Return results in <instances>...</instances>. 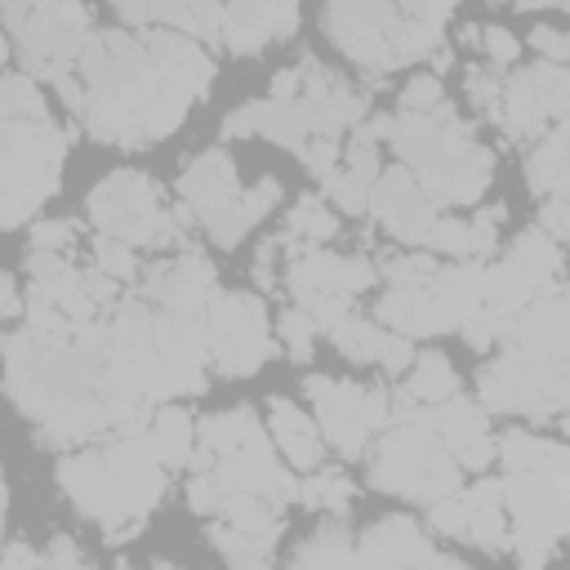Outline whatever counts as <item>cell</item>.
Here are the masks:
<instances>
[{
  "instance_id": "obj_57",
  "label": "cell",
  "mask_w": 570,
  "mask_h": 570,
  "mask_svg": "<svg viewBox=\"0 0 570 570\" xmlns=\"http://www.w3.org/2000/svg\"><path fill=\"white\" fill-rule=\"evenodd\" d=\"M36 561H40V552L27 548V543H9V548L0 552V566H36Z\"/></svg>"
},
{
  "instance_id": "obj_52",
  "label": "cell",
  "mask_w": 570,
  "mask_h": 570,
  "mask_svg": "<svg viewBox=\"0 0 570 570\" xmlns=\"http://www.w3.org/2000/svg\"><path fill=\"white\" fill-rule=\"evenodd\" d=\"M539 227H543L552 240H566V236H570V205H566V196H543Z\"/></svg>"
},
{
  "instance_id": "obj_28",
  "label": "cell",
  "mask_w": 570,
  "mask_h": 570,
  "mask_svg": "<svg viewBox=\"0 0 570 570\" xmlns=\"http://www.w3.org/2000/svg\"><path fill=\"white\" fill-rule=\"evenodd\" d=\"M490 174H494V151L481 147V142L463 147V151L454 156V165L445 169V178H441L432 205H436V209H441V205H476V200L485 196V187H490Z\"/></svg>"
},
{
  "instance_id": "obj_49",
  "label": "cell",
  "mask_w": 570,
  "mask_h": 570,
  "mask_svg": "<svg viewBox=\"0 0 570 570\" xmlns=\"http://www.w3.org/2000/svg\"><path fill=\"white\" fill-rule=\"evenodd\" d=\"M76 223L71 218H40L36 227H31V249H71L76 245Z\"/></svg>"
},
{
  "instance_id": "obj_38",
  "label": "cell",
  "mask_w": 570,
  "mask_h": 570,
  "mask_svg": "<svg viewBox=\"0 0 570 570\" xmlns=\"http://www.w3.org/2000/svg\"><path fill=\"white\" fill-rule=\"evenodd\" d=\"M276 325H281V338H285L289 361H294V365H307V361H312V343H316V334H321L316 321L307 316V307H298V303L285 307Z\"/></svg>"
},
{
  "instance_id": "obj_9",
  "label": "cell",
  "mask_w": 570,
  "mask_h": 570,
  "mask_svg": "<svg viewBox=\"0 0 570 570\" xmlns=\"http://www.w3.org/2000/svg\"><path fill=\"white\" fill-rule=\"evenodd\" d=\"M89 223L98 236L125 245H183V223L169 214L151 174L138 169H116L89 191Z\"/></svg>"
},
{
  "instance_id": "obj_58",
  "label": "cell",
  "mask_w": 570,
  "mask_h": 570,
  "mask_svg": "<svg viewBox=\"0 0 570 570\" xmlns=\"http://www.w3.org/2000/svg\"><path fill=\"white\" fill-rule=\"evenodd\" d=\"M494 4H517V9H539V4H557V9H566V0H494Z\"/></svg>"
},
{
  "instance_id": "obj_56",
  "label": "cell",
  "mask_w": 570,
  "mask_h": 570,
  "mask_svg": "<svg viewBox=\"0 0 570 570\" xmlns=\"http://www.w3.org/2000/svg\"><path fill=\"white\" fill-rule=\"evenodd\" d=\"M31 214H36L31 205H22V200H13V196H0V232H13V227H22Z\"/></svg>"
},
{
  "instance_id": "obj_26",
  "label": "cell",
  "mask_w": 570,
  "mask_h": 570,
  "mask_svg": "<svg viewBox=\"0 0 570 570\" xmlns=\"http://www.w3.org/2000/svg\"><path fill=\"white\" fill-rule=\"evenodd\" d=\"M374 316L387 321V325H392L396 334H405L410 343H414V338L445 334L441 312H436V303H432V294H428V281H423V285H392V289L379 298Z\"/></svg>"
},
{
  "instance_id": "obj_17",
  "label": "cell",
  "mask_w": 570,
  "mask_h": 570,
  "mask_svg": "<svg viewBox=\"0 0 570 570\" xmlns=\"http://www.w3.org/2000/svg\"><path fill=\"white\" fill-rule=\"evenodd\" d=\"M303 392L316 405V428L325 436V445H334L343 459H361L370 445V428L361 419V387L343 383V379H325V374H307Z\"/></svg>"
},
{
  "instance_id": "obj_30",
  "label": "cell",
  "mask_w": 570,
  "mask_h": 570,
  "mask_svg": "<svg viewBox=\"0 0 570 570\" xmlns=\"http://www.w3.org/2000/svg\"><path fill=\"white\" fill-rule=\"evenodd\" d=\"M147 441H151L160 468H187V459L196 450V419L178 405H160L147 419Z\"/></svg>"
},
{
  "instance_id": "obj_42",
  "label": "cell",
  "mask_w": 570,
  "mask_h": 570,
  "mask_svg": "<svg viewBox=\"0 0 570 570\" xmlns=\"http://www.w3.org/2000/svg\"><path fill=\"white\" fill-rule=\"evenodd\" d=\"M94 267L107 272L111 281H138L134 245H125V240H116V236H98V245H94Z\"/></svg>"
},
{
  "instance_id": "obj_2",
  "label": "cell",
  "mask_w": 570,
  "mask_h": 570,
  "mask_svg": "<svg viewBox=\"0 0 570 570\" xmlns=\"http://www.w3.org/2000/svg\"><path fill=\"white\" fill-rule=\"evenodd\" d=\"M58 485L89 521L102 525L107 543L134 539L165 494V468L147 441V423L111 432L98 450L67 454L58 463Z\"/></svg>"
},
{
  "instance_id": "obj_24",
  "label": "cell",
  "mask_w": 570,
  "mask_h": 570,
  "mask_svg": "<svg viewBox=\"0 0 570 570\" xmlns=\"http://www.w3.org/2000/svg\"><path fill=\"white\" fill-rule=\"evenodd\" d=\"M428 294L441 312V325L445 330H459L481 303H485V263L472 258V263H454V267H436L428 276Z\"/></svg>"
},
{
  "instance_id": "obj_18",
  "label": "cell",
  "mask_w": 570,
  "mask_h": 570,
  "mask_svg": "<svg viewBox=\"0 0 570 570\" xmlns=\"http://www.w3.org/2000/svg\"><path fill=\"white\" fill-rule=\"evenodd\" d=\"M214 289H218V272H214V263H209L205 254L187 249V254H178V258L156 263V267L142 276V289H138V294H142L147 303H160L165 312L200 316Z\"/></svg>"
},
{
  "instance_id": "obj_54",
  "label": "cell",
  "mask_w": 570,
  "mask_h": 570,
  "mask_svg": "<svg viewBox=\"0 0 570 570\" xmlns=\"http://www.w3.org/2000/svg\"><path fill=\"white\" fill-rule=\"evenodd\" d=\"M40 561H45V566H85L89 557L76 548L71 534H53V543H49V552H40Z\"/></svg>"
},
{
  "instance_id": "obj_53",
  "label": "cell",
  "mask_w": 570,
  "mask_h": 570,
  "mask_svg": "<svg viewBox=\"0 0 570 570\" xmlns=\"http://www.w3.org/2000/svg\"><path fill=\"white\" fill-rule=\"evenodd\" d=\"M534 53L543 58V62H566L570 58V40H566V31H557V27H534Z\"/></svg>"
},
{
  "instance_id": "obj_44",
  "label": "cell",
  "mask_w": 570,
  "mask_h": 570,
  "mask_svg": "<svg viewBox=\"0 0 570 570\" xmlns=\"http://www.w3.org/2000/svg\"><path fill=\"white\" fill-rule=\"evenodd\" d=\"M499 223H503V205L494 209H476L472 218H468V254L472 258H490V254H499Z\"/></svg>"
},
{
  "instance_id": "obj_20",
  "label": "cell",
  "mask_w": 570,
  "mask_h": 570,
  "mask_svg": "<svg viewBox=\"0 0 570 570\" xmlns=\"http://www.w3.org/2000/svg\"><path fill=\"white\" fill-rule=\"evenodd\" d=\"M566 285L552 281L543 285L508 325L503 347L530 352V356H548V361H566Z\"/></svg>"
},
{
  "instance_id": "obj_16",
  "label": "cell",
  "mask_w": 570,
  "mask_h": 570,
  "mask_svg": "<svg viewBox=\"0 0 570 570\" xmlns=\"http://www.w3.org/2000/svg\"><path fill=\"white\" fill-rule=\"evenodd\" d=\"M298 76H303V85H298L294 102H298V111H303L312 134H330L334 138V134L352 129L356 120H365V94H356L347 80L325 71L316 58H303Z\"/></svg>"
},
{
  "instance_id": "obj_37",
  "label": "cell",
  "mask_w": 570,
  "mask_h": 570,
  "mask_svg": "<svg viewBox=\"0 0 570 570\" xmlns=\"http://www.w3.org/2000/svg\"><path fill=\"white\" fill-rule=\"evenodd\" d=\"M325 334H330V343L343 352V361H352V365H365V361H374V356H379V338H383V330H379L374 321L356 316V312L338 316V321H334Z\"/></svg>"
},
{
  "instance_id": "obj_8",
  "label": "cell",
  "mask_w": 570,
  "mask_h": 570,
  "mask_svg": "<svg viewBox=\"0 0 570 570\" xmlns=\"http://www.w3.org/2000/svg\"><path fill=\"white\" fill-rule=\"evenodd\" d=\"M200 321L205 365L218 379H249L276 356V343L267 334V303L249 289H214Z\"/></svg>"
},
{
  "instance_id": "obj_10",
  "label": "cell",
  "mask_w": 570,
  "mask_h": 570,
  "mask_svg": "<svg viewBox=\"0 0 570 570\" xmlns=\"http://www.w3.org/2000/svg\"><path fill=\"white\" fill-rule=\"evenodd\" d=\"M71 134H62L49 116H40V120L0 116V196H13L22 205L40 209L58 191V174H62Z\"/></svg>"
},
{
  "instance_id": "obj_34",
  "label": "cell",
  "mask_w": 570,
  "mask_h": 570,
  "mask_svg": "<svg viewBox=\"0 0 570 570\" xmlns=\"http://www.w3.org/2000/svg\"><path fill=\"white\" fill-rule=\"evenodd\" d=\"M334 236H338V218L330 214V205H325L321 196H303V200L289 209V218H285L281 245H325V240H334Z\"/></svg>"
},
{
  "instance_id": "obj_1",
  "label": "cell",
  "mask_w": 570,
  "mask_h": 570,
  "mask_svg": "<svg viewBox=\"0 0 570 570\" xmlns=\"http://www.w3.org/2000/svg\"><path fill=\"white\" fill-rule=\"evenodd\" d=\"M80 125L116 147L169 138L214 85V58L183 31H89L71 62Z\"/></svg>"
},
{
  "instance_id": "obj_14",
  "label": "cell",
  "mask_w": 570,
  "mask_h": 570,
  "mask_svg": "<svg viewBox=\"0 0 570 570\" xmlns=\"http://www.w3.org/2000/svg\"><path fill=\"white\" fill-rule=\"evenodd\" d=\"M365 209L379 218V227L401 240V245H423V232L428 223L436 218V205L423 196L419 178L405 169V165H392V169H379V178L370 183V200Z\"/></svg>"
},
{
  "instance_id": "obj_40",
  "label": "cell",
  "mask_w": 570,
  "mask_h": 570,
  "mask_svg": "<svg viewBox=\"0 0 570 570\" xmlns=\"http://www.w3.org/2000/svg\"><path fill=\"white\" fill-rule=\"evenodd\" d=\"M321 187H325V196H330L343 214H365L370 178H361V174H352V169H334V174L321 178Z\"/></svg>"
},
{
  "instance_id": "obj_47",
  "label": "cell",
  "mask_w": 570,
  "mask_h": 570,
  "mask_svg": "<svg viewBox=\"0 0 570 570\" xmlns=\"http://www.w3.org/2000/svg\"><path fill=\"white\" fill-rule=\"evenodd\" d=\"M499 71H490V67H468V98H472V107H481L485 111V120H499Z\"/></svg>"
},
{
  "instance_id": "obj_4",
  "label": "cell",
  "mask_w": 570,
  "mask_h": 570,
  "mask_svg": "<svg viewBox=\"0 0 570 570\" xmlns=\"http://www.w3.org/2000/svg\"><path fill=\"white\" fill-rule=\"evenodd\" d=\"M459 481H463V468L441 445L432 414L423 405H414L410 396H392L387 432L379 436V445L370 454V485L383 494L428 503L436 494L459 490Z\"/></svg>"
},
{
  "instance_id": "obj_55",
  "label": "cell",
  "mask_w": 570,
  "mask_h": 570,
  "mask_svg": "<svg viewBox=\"0 0 570 570\" xmlns=\"http://www.w3.org/2000/svg\"><path fill=\"white\" fill-rule=\"evenodd\" d=\"M22 316V298H18V281L0 272V321H18Z\"/></svg>"
},
{
  "instance_id": "obj_39",
  "label": "cell",
  "mask_w": 570,
  "mask_h": 570,
  "mask_svg": "<svg viewBox=\"0 0 570 570\" xmlns=\"http://www.w3.org/2000/svg\"><path fill=\"white\" fill-rule=\"evenodd\" d=\"M419 249L463 258V254H468V223H463V218H454V214H436V218L428 223V232H423V245H419Z\"/></svg>"
},
{
  "instance_id": "obj_19",
  "label": "cell",
  "mask_w": 570,
  "mask_h": 570,
  "mask_svg": "<svg viewBox=\"0 0 570 570\" xmlns=\"http://www.w3.org/2000/svg\"><path fill=\"white\" fill-rule=\"evenodd\" d=\"M432 414V428L441 436V445L450 450V459L468 472H485L494 463V436H490V419L481 410V401H468V396H445L436 405H428Z\"/></svg>"
},
{
  "instance_id": "obj_50",
  "label": "cell",
  "mask_w": 570,
  "mask_h": 570,
  "mask_svg": "<svg viewBox=\"0 0 570 570\" xmlns=\"http://www.w3.org/2000/svg\"><path fill=\"white\" fill-rule=\"evenodd\" d=\"M476 45H485V53H490L494 67H512L517 53H521V40H517L508 27H481V31H476Z\"/></svg>"
},
{
  "instance_id": "obj_46",
  "label": "cell",
  "mask_w": 570,
  "mask_h": 570,
  "mask_svg": "<svg viewBox=\"0 0 570 570\" xmlns=\"http://www.w3.org/2000/svg\"><path fill=\"white\" fill-rule=\"evenodd\" d=\"M436 102H445V89H441V76H428V71L410 76V85H405V89H401V98H396V107H401V111H410V116L432 111Z\"/></svg>"
},
{
  "instance_id": "obj_33",
  "label": "cell",
  "mask_w": 570,
  "mask_h": 570,
  "mask_svg": "<svg viewBox=\"0 0 570 570\" xmlns=\"http://www.w3.org/2000/svg\"><path fill=\"white\" fill-rule=\"evenodd\" d=\"M352 499H356V485L347 481V472H338V468H312L307 472V481H298V503H307V508H316V512H330V517H343L347 508H352Z\"/></svg>"
},
{
  "instance_id": "obj_3",
  "label": "cell",
  "mask_w": 570,
  "mask_h": 570,
  "mask_svg": "<svg viewBox=\"0 0 570 570\" xmlns=\"http://www.w3.org/2000/svg\"><path fill=\"white\" fill-rule=\"evenodd\" d=\"M494 459L503 463L499 490L508 508V552L521 566H548L566 539L570 517V450L557 436H539L525 428H508L494 441Z\"/></svg>"
},
{
  "instance_id": "obj_41",
  "label": "cell",
  "mask_w": 570,
  "mask_h": 570,
  "mask_svg": "<svg viewBox=\"0 0 570 570\" xmlns=\"http://www.w3.org/2000/svg\"><path fill=\"white\" fill-rule=\"evenodd\" d=\"M383 281L387 285H423L436 272V258L428 249H410V254H387L383 258Z\"/></svg>"
},
{
  "instance_id": "obj_35",
  "label": "cell",
  "mask_w": 570,
  "mask_h": 570,
  "mask_svg": "<svg viewBox=\"0 0 570 570\" xmlns=\"http://www.w3.org/2000/svg\"><path fill=\"white\" fill-rule=\"evenodd\" d=\"M209 534V548H218V557H227L232 566H267L272 561V548L276 539H263V534H249V530H236L227 525L223 517H214V525L205 530Z\"/></svg>"
},
{
  "instance_id": "obj_25",
  "label": "cell",
  "mask_w": 570,
  "mask_h": 570,
  "mask_svg": "<svg viewBox=\"0 0 570 570\" xmlns=\"http://www.w3.org/2000/svg\"><path fill=\"white\" fill-rule=\"evenodd\" d=\"M129 22H169L183 36L218 40L223 0H111Z\"/></svg>"
},
{
  "instance_id": "obj_15",
  "label": "cell",
  "mask_w": 570,
  "mask_h": 570,
  "mask_svg": "<svg viewBox=\"0 0 570 570\" xmlns=\"http://www.w3.org/2000/svg\"><path fill=\"white\" fill-rule=\"evenodd\" d=\"M298 31V0H223L218 40L232 53H263Z\"/></svg>"
},
{
  "instance_id": "obj_36",
  "label": "cell",
  "mask_w": 570,
  "mask_h": 570,
  "mask_svg": "<svg viewBox=\"0 0 570 570\" xmlns=\"http://www.w3.org/2000/svg\"><path fill=\"white\" fill-rule=\"evenodd\" d=\"M508 258H512V263H521V267H525L530 276H539L543 285L561 276V240H552L543 227H530V232H521V236L512 240Z\"/></svg>"
},
{
  "instance_id": "obj_22",
  "label": "cell",
  "mask_w": 570,
  "mask_h": 570,
  "mask_svg": "<svg viewBox=\"0 0 570 570\" xmlns=\"http://www.w3.org/2000/svg\"><path fill=\"white\" fill-rule=\"evenodd\" d=\"M249 134H263V138H272L276 147L298 151L312 129H307L298 102H289V98H258V102H240V107L223 120V138H249Z\"/></svg>"
},
{
  "instance_id": "obj_5",
  "label": "cell",
  "mask_w": 570,
  "mask_h": 570,
  "mask_svg": "<svg viewBox=\"0 0 570 570\" xmlns=\"http://www.w3.org/2000/svg\"><path fill=\"white\" fill-rule=\"evenodd\" d=\"M325 31L370 76H383L441 49V27L405 18L396 0H330Z\"/></svg>"
},
{
  "instance_id": "obj_27",
  "label": "cell",
  "mask_w": 570,
  "mask_h": 570,
  "mask_svg": "<svg viewBox=\"0 0 570 570\" xmlns=\"http://www.w3.org/2000/svg\"><path fill=\"white\" fill-rule=\"evenodd\" d=\"M468 499V530L463 539H472L485 552H508V508H503V490L494 476H481L476 485L463 490Z\"/></svg>"
},
{
  "instance_id": "obj_13",
  "label": "cell",
  "mask_w": 570,
  "mask_h": 570,
  "mask_svg": "<svg viewBox=\"0 0 570 570\" xmlns=\"http://www.w3.org/2000/svg\"><path fill=\"white\" fill-rule=\"evenodd\" d=\"M289 249V267H285V289L294 294L298 307H307L321 294H365L379 281V267L370 258H343L330 254L321 245H285Z\"/></svg>"
},
{
  "instance_id": "obj_32",
  "label": "cell",
  "mask_w": 570,
  "mask_h": 570,
  "mask_svg": "<svg viewBox=\"0 0 570 570\" xmlns=\"http://www.w3.org/2000/svg\"><path fill=\"white\" fill-rule=\"evenodd\" d=\"M289 561L294 566H352L356 561V543H352L347 525L334 517V521H321Z\"/></svg>"
},
{
  "instance_id": "obj_43",
  "label": "cell",
  "mask_w": 570,
  "mask_h": 570,
  "mask_svg": "<svg viewBox=\"0 0 570 570\" xmlns=\"http://www.w3.org/2000/svg\"><path fill=\"white\" fill-rule=\"evenodd\" d=\"M428 521H432L436 534H445V539H463V530H468V499H463V490L436 494V499L428 503Z\"/></svg>"
},
{
  "instance_id": "obj_45",
  "label": "cell",
  "mask_w": 570,
  "mask_h": 570,
  "mask_svg": "<svg viewBox=\"0 0 570 570\" xmlns=\"http://www.w3.org/2000/svg\"><path fill=\"white\" fill-rule=\"evenodd\" d=\"M294 156L307 165V174H312V178H325V174H334V169H338L343 147H338L330 134H307V142H303Z\"/></svg>"
},
{
  "instance_id": "obj_21",
  "label": "cell",
  "mask_w": 570,
  "mask_h": 570,
  "mask_svg": "<svg viewBox=\"0 0 570 570\" xmlns=\"http://www.w3.org/2000/svg\"><path fill=\"white\" fill-rule=\"evenodd\" d=\"M356 561L361 566H459L450 552H441L410 517H383V521H374L365 534H361V543H356Z\"/></svg>"
},
{
  "instance_id": "obj_7",
  "label": "cell",
  "mask_w": 570,
  "mask_h": 570,
  "mask_svg": "<svg viewBox=\"0 0 570 570\" xmlns=\"http://www.w3.org/2000/svg\"><path fill=\"white\" fill-rule=\"evenodd\" d=\"M476 396H481V410H490V414H525L534 423L561 419L570 405L566 361H548V356L508 347L503 356H494L476 370Z\"/></svg>"
},
{
  "instance_id": "obj_48",
  "label": "cell",
  "mask_w": 570,
  "mask_h": 570,
  "mask_svg": "<svg viewBox=\"0 0 570 570\" xmlns=\"http://www.w3.org/2000/svg\"><path fill=\"white\" fill-rule=\"evenodd\" d=\"M187 503H191V512H200V517H218V503H223V485H218L214 468H200V472H191V481H187Z\"/></svg>"
},
{
  "instance_id": "obj_31",
  "label": "cell",
  "mask_w": 570,
  "mask_h": 570,
  "mask_svg": "<svg viewBox=\"0 0 570 570\" xmlns=\"http://www.w3.org/2000/svg\"><path fill=\"white\" fill-rule=\"evenodd\" d=\"M454 392H459V374L441 352H423V356L410 361L401 396H410L414 405H436V401H445Z\"/></svg>"
},
{
  "instance_id": "obj_23",
  "label": "cell",
  "mask_w": 570,
  "mask_h": 570,
  "mask_svg": "<svg viewBox=\"0 0 570 570\" xmlns=\"http://www.w3.org/2000/svg\"><path fill=\"white\" fill-rule=\"evenodd\" d=\"M267 436H272V445L285 454V463H289L294 472H312V468H321V459H325V436H321V428H316L294 401H285V396H276V401L267 405Z\"/></svg>"
},
{
  "instance_id": "obj_11",
  "label": "cell",
  "mask_w": 570,
  "mask_h": 570,
  "mask_svg": "<svg viewBox=\"0 0 570 570\" xmlns=\"http://www.w3.org/2000/svg\"><path fill=\"white\" fill-rule=\"evenodd\" d=\"M178 196H183V214H191L214 245L232 249L240 245V236L254 227L249 214H245V200H240V178H236V165L223 147H209L200 151L183 178H178Z\"/></svg>"
},
{
  "instance_id": "obj_29",
  "label": "cell",
  "mask_w": 570,
  "mask_h": 570,
  "mask_svg": "<svg viewBox=\"0 0 570 570\" xmlns=\"http://www.w3.org/2000/svg\"><path fill=\"white\" fill-rule=\"evenodd\" d=\"M525 183L530 191L543 196H566L570 191V165H566V120L543 129L534 138V151L525 156Z\"/></svg>"
},
{
  "instance_id": "obj_51",
  "label": "cell",
  "mask_w": 570,
  "mask_h": 570,
  "mask_svg": "<svg viewBox=\"0 0 570 570\" xmlns=\"http://www.w3.org/2000/svg\"><path fill=\"white\" fill-rule=\"evenodd\" d=\"M374 361H379L392 379H401V374L410 370V361H414V347H410L405 334H396V330L387 334V330H383V338H379V356H374Z\"/></svg>"
},
{
  "instance_id": "obj_59",
  "label": "cell",
  "mask_w": 570,
  "mask_h": 570,
  "mask_svg": "<svg viewBox=\"0 0 570 570\" xmlns=\"http://www.w3.org/2000/svg\"><path fill=\"white\" fill-rule=\"evenodd\" d=\"M4 512H9V490H4V476H0V534H4Z\"/></svg>"
},
{
  "instance_id": "obj_12",
  "label": "cell",
  "mask_w": 570,
  "mask_h": 570,
  "mask_svg": "<svg viewBox=\"0 0 570 570\" xmlns=\"http://www.w3.org/2000/svg\"><path fill=\"white\" fill-rule=\"evenodd\" d=\"M570 107V71L566 62H534L499 80V129L508 138H539L561 125Z\"/></svg>"
},
{
  "instance_id": "obj_60",
  "label": "cell",
  "mask_w": 570,
  "mask_h": 570,
  "mask_svg": "<svg viewBox=\"0 0 570 570\" xmlns=\"http://www.w3.org/2000/svg\"><path fill=\"white\" fill-rule=\"evenodd\" d=\"M4 58H9V40H4V27H0V67H4Z\"/></svg>"
},
{
  "instance_id": "obj_6",
  "label": "cell",
  "mask_w": 570,
  "mask_h": 570,
  "mask_svg": "<svg viewBox=\"0 0 570 570\" xmlns=\"http://www.w3.org/2000/svg\"><path fill=\"white\" fill-rule=\"evenodd\" d=\"M4 31L18 45L22 67L53 89L71 76L80 45L89 40V9L80 0H0Z\"/></svg>"
}]
</instances>
